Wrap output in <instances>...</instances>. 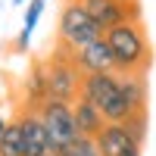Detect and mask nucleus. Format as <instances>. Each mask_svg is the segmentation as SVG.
<instances>
[{
    "mask_svg": "<svg viewBox=\"0 0 156 156\" xmlns=\"http://www.w3.org/2000/svg\"><path fill=\"white\" fill-rule=\"evenodd\" d=\"M81 3H84V0H81Z\"/></svg>",
    "mask_w": 156,
    "mask_h": 156,
    "instance_id": "obj_21",
    "label": "nucleus"
},
{
    "mask_svg": "<svg viewBox=\"0 0 156 156\" xmlns=\"http://www.w3.org/2000/svg\"><path fill=\"white\" fill-rule=\"evenodd\" d=\"M119 84H122V94L128 100V106L134 112H144V106H147V78H144V72L119 75Z\"/></svg>",
    "mask_w": 156,
    "mask_h": 156,
    "instance_id": "obj_12",
    "label": "nucleus"
},
{
    "mask_svg": "<svg viewBox=\"0 0 156 156\" xmlns=\"http://www.w3.org/2000/svg\"><path fill=\"white\" fill-rule=\"evenodd\" d=\"M59 156H100L97 144H94V137H78L75 144L66 150V153H59Z\"/></svg>",
    "mask_w": 156,
    "mask_h": 156,
    "instance_id": "obj_15",
    "label": "nucleus"
},
{
    "mask_svg": "<svg viewBox=\"0 0 156 156\" xmlns=\"http://www.w3.org/2000/svg\"><path fill=\"white\" fill-rule=\"evenodd\" d=\"M87 103H94L100 115L106 122H128L134 115V109L128 106V100L122 94L119 72H97V75H81V94Z\"/></svg>",
    "mask_w": 156,
    "mask_h": 156,
    "instance_id": "obj_2",
    "label": "nucleus"
},
{
    "mask_svg": "<svg viewBox=\"0 0 156 156\" xmlns=\"http://www.w3.org/2000/svg\"><path fill=\"white\" fill-rule=\"evenodd\" d=\"M6 125H9V122L3 119V115H0V134H3V131H6Z\"/></svg>",
    "mask_w": 156,
    "mask_h": 156,
    "instance_id": "obj_18",
    "label": "nucleus"
},
{
    "mask_svg": "<svg viewBox=\"0 0 156 156\" xmlns=\"http://www.w3.org/2000/svg\"><path fill=\"white\" fill-rule=\"evenodd\" d=\"M94 144L100 156H140V140H134L122 122H106L103 131L94 137Z\"/></svg>",
    "mask_w": 156,
    "mask_h": 156,
    "instance_id": "obj_7",
    "label": "nucleus"
},
{
    "mask_svg": "<svg viewBox=\"0 0 156 156\" xmlns=\"http://www.w3.org/2000/svg\"><path fill=\"white\" fill-rule=\"evenodd\" d=\"M122 125L131 131V137H134V140H140V144H144V137H147V109H144V112H134L131 119L122 122Z\"/></svg>",
    "mask_w": 156,
    "mask_h": 156,
    "instance_id": "obj_16",
    "label": "nucleus"
},
{
    "mask_svg": "<svg viewBox=\"0 0 156 156\" xmlns=\"http://www.w3.org/2000/svg\"><path fill=\"white\" fill-rule=\"evenodd\" d=\"M87 16L97 22L100 31H109L122 22H137V3L134 0H84Z\"/></svg>",
    "mask_w": 156,
    "mask_h": 156,
    "instance_id": "obj_6",
    "label": "nucleus"
},
{
    "mask_svg": "<svg viewBox=\"0 0 156 156\" xmlns=\"http://www.w3.org/2000/svg\"><path fill=\"white\" fill-rule=\"evenodd\" d=\"M37 112H41L44 131H47V140H50V153H66L81 137L78 134V125H75V115H72V103L47 100Z\"/></svg>",
    "mask_w": 156,
    "mask_h": 156,
    "instance_id": "obj_5",
    "label": "nucleus"
},
{
    "mask_svg": "<svg viewBox=\"0 0 156 156\" xmlns=\"http://www.w3.org/2000/svg\"><path fill=\"white\" fill-rule=\"evenodd\" d=\"M28 44H31V31H25V28H22L19 37H16V47H19V50H28Z\"/></svg>",
    "mask_w": 156,
    "mask_h": 156,
    "instance_id": "obj_17",
    "label": "nucleus"
},
{
    "mask_svg": "<svg viewBox=\"0 0 156 156\" xmlns=\"http://www.w3.org/2000/svg\"><path fill=\"white\" fill-rule=\"evenodd\" d=\"M44 3H47V0H28V6H25V19H22V28L25 31H34V25L41 22Z\"/></svg>",
    "mask_w": 156,
    "mask_h": 156,
    "instance_id": "obj_14",
    "label": "nucleus"
},
{
    "mask_svg": "<svg viewBox=\"0 0 156 156\" xmlns=\"http://www.w3.org/2000/svg\"><path fill=\"white\" fill-rule=\"evenodd\" d=\"M72 115H75V125H78V134L81 137H97L103 131V125H106V119L100 115V109L94 106V103H87L84 97H78L72 103Z\"/></svg>",
    "mask_w": 156,
    "mask_h": 156,
    "instance_id": "obj_10",
    "label": "nucleus"
},
{
    "mask_svg": "<svg viewBox=\"0 0 156 156\" xmlns=\"http://www.w3.org/2000/svg\"><path fill=\"white\" fill-rule=\"evenodd\" d=\"M22 3H28V0H12V6H22Z\"/></svg>",
    "mask_w": 156,
    "mask_h": 156,
    "instance_id": "obj_19",
    "label": "nucleus"
},
{
    "mask_svg": "<svg viewBox=\"0 0 156 156\" xmlns=\"http://www.w3.org/2000/svg\"><path fill=\"white\" fill-rule=\"evenodd\" d=\"M72 62L75 69L81 75H97V72H115V62H112V50L109 44L103 41V37H97V41H90L84 47H78L72 53Z\"/></svg>",
    "mask_w": 156,
    "mask_h": 156,
    "instance_id": "obj_8",
    "label": "nucleus"
},
{
    "mask_svg": "<svg viewBox=\"0 0 156 156\" xmlns=\"http://www.w3.org/2000/svg\"><path fill=\"white\" fill-rule=\"evenodd\" d=\"M22 94H25V109H41L44 103L50 100L47 97V78H44V62L31 66L28 78L22 81Z\"/></svg>",
    "mask_w": 156,
    "mask_h": 156,
    "instance_id": "obj_11",
    "label": "nucleus"
},
{
    "mask_svg": "<svg viewBox=\"0 0 156 156\" xmlns=\"http://www.w3.org/2000/svg\"><path fill=\"white\" fill-rule=\"evenodd\" d=\"M103 41L112 50V62H115L119 75L144 72L150 66V41L137 22H122L115 28L103 31Z\"/></svg>",
    "mask_w": 156,
    "mask_h": 156,
    "instance_id": "obj_1",
    "label": "nucleus"
},
{
    "mask_svg": "<svg viewBox=\"0 0 156 156\" xmlns=\"http://www.w3.org/2000/svg\"><path fill=\"white\" fill-rule=\"evenodd\" d=\"M0 156H25V144H22V128H19V122H9L6 131L0 134Z\"/></svg>",
    "mask_w": 156,
    "mask_h": 156,
    "instance_id": "obj_13",
    "label": "nucleus"
},
{
    "mask_svg": "<svg viewBox=\"0 0 156 156\" xmlns=\"http://www.w3.org/2000/svg\"><path fill=\"white\" fill-rule=\"evenodd\" d=\"M56 34H59V47L75 53L78 47H84L90 41L103 37V31L97 28V22L87 16V9L81 0H69L66 6L59 9V25H56Z\"/></svg>",
    "mask_w": 156,
    "mask_h": 156,
    "instance_id": "obj_3",
    "label": "nucleus"
},
{
    "mask_svg": "<svg viewBox=\"0 0 156 156\" xmlns=\"http://www.w3.org/2000/svg\"><path fill=\"white\" fill-rule=\"evenodd\" d=\"M16 122H19V128H22L25 156H47V153H50V140H47V131H44L41 112H37V109H25Z\"/></svg>",
    "mask_w": 156,
    "mask_h": 156,
    "instance_id": "obj_9",
    "label": "nucleus"
},
{
    "mask_svg": "<svg viewBox=\"0 0 156 156\" xmlns=\"http://www.w3.org/2000/svg\"><path fill=\"white\" fill-rule=\"evenodd\" d=\"M44 78H47V97L50 100L75 103L78 94H81V72L75 69L72 53L62 47L44 62Z\"/></svg>",
    "mask_w": 156,
    "mask_h": 156,
    "instance_id": "obj_4",
    "label": "nucleus"
},
{
    "mask_svg": "<svg viewBox=\"0 0 156 156\" xmlns=\"http://www.w3.org/2000/svg\"><path fill=\"white\" fill-rule=\"evenodd\" d=\"M47 156H59V153H47Z\"/></svg>",
    "mask_w": 156,
    "mask_h": 156,
    "instance_id": "obj_20",
    "label": "nucleus"
}]
</instances>
